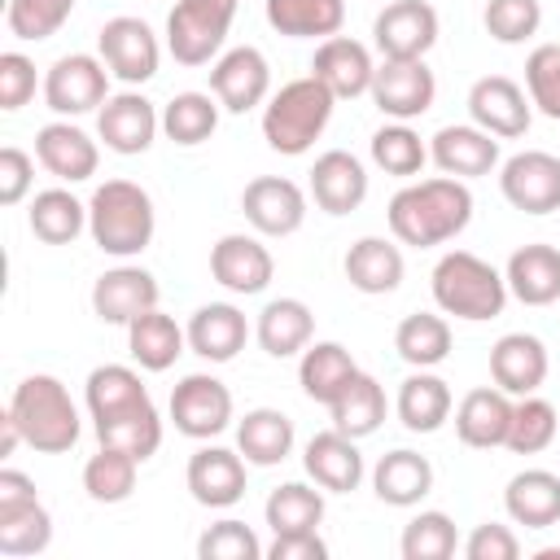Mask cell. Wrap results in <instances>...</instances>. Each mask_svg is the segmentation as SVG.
I'll return each instance as SVG.
<instances>
[{
    "instance_id": "cell-1",
    "label": "cell",
    "mask_w": 560,
    "mask_h": 560,
    "mask_svg": "<svg viewBox=\"0 0 560 560\" xmlns=\"http://www.w3.org/2000/svg\"><path fill=\"white\" fill-rule=\"evenodd\" d=\"M83 402H88V416H92V429H96L101 446H118V451L136 455L140 464L158 455L162 416H158V407H153L136 368H127V363L92 368L88 385H83Z\"/></svg>"
},
{
    "instance_id": "cell-2",
    "label": "cell",
    "mask_w": 560,
    "mask_h": 560,
    "mask_svg": "<svg viewBox=\"0 0 560 560\" xmlns=\"http://www.w3.org/2000/svg\"><path fill=\"white\" fill-rule=\"evenodd\" d=\"M385 219H389V232L398 245H411V249L446 245L472 223L468 179H455V175L411 179L389 197Z\"/></svg>"
},
{
    "instance_id": "cell-3",
    "label": "cell",
    "mask_w": 560,
    "mask_h": 560,
    "mask_svg": "<svg viewBox=\"0 0 560 560\" xmlns=\"http://www.w3.org/2000/svg\"><path fill=\"white\" fill-rule=\"evenodd\" d=\"M158 232L153 197L136 179H105L88 201V236L109 258H136Z\"/></svg>"
},
{
    "instance_id": "cell-4",
    "label": "cell",
    "mask_w": 560,
    "mask_h": 560,
    "mask_svg": "<svg viewBox=\"0 0 560 560\" xmlns=\"http://www.w3.org/2000/svg\"><path fill=\"white\" fill-rule=\"evenodd\" d=\"M4 411L18 420L26 446L39 451V455H66L83 433V420H79V407H74L70 389L48 372L22 376L13 385V398H9Z\"/></svg>"
},
{
    "instance_id": "cell-5",
    "label": "cell",
    "mask_w": 560,
    "mask_h": 560,
    "mask_svg": "<svg viewBox=\"0 0 560 560\" xmlns=\"http://www.w3.org/2000/svg\"><path fill=\"white\" fill-rule=\"evenodd\" d=\"M429 289H433V302H438L442 315H455V319H468V324H481V319L503 315V306L512 298L503 271L490 267L472 249H446L433 262Z\"/></svg>"
},
{
    "instance_id": "cell-6",
    "label": "cell",
    "mask_w": 560,
    "mask_h": 560,
    "mask_svg": "<svg viewBox=\"0 0 560 560\" xmlns=\"http://www.w3.org/2000/svg\"><path fill=\"white\" fill-rule=\"evenodd\" d=\"M332 105H337V96L315 74L280 83V92H271L267 105H262V140H267V149L284 153V158L311 153V144L324 136V127L332 118Z\"/></svg>"
},
{
    "instance_id": "cell-7",
    "label": "cell",
    "mask_w": 560,
    "mask_h": 560,
    "mask_svg": "<svg viewBox=\"0 0 560 560\" xmlns=\"http://www.w3.org/2000/svg\"><path fill=\"white\" fill-rule=\"evenodd\" d=\"M241 0H175L166 13V52L179 66H210L232 31Z\"/></svg>"
},
{
    "instance_id": "cell-8",
    "label": "cell",
    "mask_w": 560,
    "mask_h": 560,
    "mask_svg": "<svg viewBox=\"0 0 560 560\" xmlns=\"http://www.w3.org/2000/svg\"><path fill=\"white\" fill-rule=\"evenodd\" d=\"M109 66L101 61V52H66L48 66L44 74V105L57 118H79L92 114L109 101Z\"/></svg>"
},
{
    "instance_id": "cell-9",
    "label": "cell",
    "mask_w": 560,
    "mask_h": 560,
    "mask_svg": "<svg viewBox=\"0 0 560 560\" xmlns=\"http://www.w3.org/2000/svg\"><path fill=\"white\" fill-rule=\"evenodd\" d=\"M96 52L109 66V74L127 88L149 83L162 66V44H158L153 26L144 18H131V13H118L96 31Z\"/></svg>"
},
{
    "instance_id": "cell-10",
    "label": "cell",
    "mask_w": 560,
    "mask_h": 560,
    "mask_svg": "<svg viewBox=\"0 0 560 560\" xmlns=\"http://www.w3.org/2000/svg\"><path fill=\"white\" fill-rule=\"evenodd\" d=\"M166 411H171L175 433H184L192 442H210L232 424V389L210 372H188L171 389Z\"/></svg>"
},
{
    "instance_id": "cell-11",
    "label": "cell",
    "mask_w": 560,
    "mask_h": 560,
    "mask_svg": "<svg viewBox=\"0 0 560 560\" xmlns=\"http://www.w3.org/2000/svg\"><path fill=\"white\" fill-rule=\"evenodd\" d=\"M499 192L521 214H556L560 210V158L547 149H525L499 162Z\"/></svg>"
},
{
    "instance_id": "cell-12",
    "label": "cell",
    "mask_w": 560,
    "mask_h": 560,
    "mask_svg": "<svg viewBox=\"0 0 560 560\" xmlns=\"http://www.w3.org/2000/svg\"><path fill=\"white\" fill-rule=\"evenodd\" d=\"M210 92L228 114H249L271 96V66L262 48L236 44L210 61Z\"/></svg>"
},
{
    "instance_id": "cell-13",
    "label": "cell",
    "mask_w": 560,
    "mask_h": 560,
    "mask_svg": "<svg viewBox=\"0 0 560 560\" xmlns=\"http://www.w3.org/2000/svg\"><path fill=\"white\" fill-rule=\"evenodd\" d=\"M372 44L385 61H416L438 44V9L429 0H389L372 22Z\"/></svg>"
},
{
    "instance_id": "cell-14",
    "label": "cell",
    "mask_w": 560,
    "mask_h": 560,
    "mask_svg": "<svg viewBox=\"0 0 560 560\" xmlns=\"http://www.w3.org/2000/svg\"><path fill=\"white\" fill-rule=\"evenodd\" d=\"M368 96L376 101V109H381L385 118L411 122V118H420V114L433 109V101H438V79H433V70L424 66V57H416V61H385V57H381Z\"/></svg>"
},
{
    "instance_id": "cell-15",
    "label": "cell",
    "mask_w": 560,
    "mask_h": 560,
    "mask_svg": "<svg viewBox=\"0 0 560 560\" xmlns=\"http://www.w3.org/2000/svg\"><path fill=\"white\" fill-rule=\"evenodd\" d=\"M468 118L481 131L499 136V140H516L534 122V101H529V92L516 79H508V74H481L468 88Z\"/></svg>"
},
{
    "instance_id": "cell-16",
    "label": "cell",
    "mask_w": 560,
    "mask_h": 560,
    "mask_svg": "<svg viewBox=\"0 0 560 560\" xmlns=\"http://www.w3.org/2000/svg\"><path fill=\"white\" fill-rule=\"evenodd\" d=\"M158 131H162V114H158V105H153L144 92H136V88L114 92V96L96 109V136H101L105 149L118 153V158L144 153V149L158 140Z\"/></svg>"
},
{
    "instance_id": "cell-17",
    "label": "cell",
    "mask_w": 560,
    "mask_h": 560,
    "mask_svg": "<svg viewBox=\"0 0 560 560\" xmlns=\"http://www.w3.org/2000/svg\"><path fill=\"white\" fill-rule=\"evenodd\" d=\"M241 214L258 236H293L306 223V192L284 175H254L241 188Z\"/></svg>"
},
{
    "instance_id": "cell-18",
    "label": "cell",
    "mask_w": 560,
    "mask_h": 560,
    "mask_svg": "<svg viewBox=\"0 0 560 560\" xmlns=\"http://www.w3.org/2000/svg\"><path fill=\"white\" fill-rule=\"evenodd\" d=\"M210 276H214L228 293L254 298V293H262V289L271 284L276 258H271V249H267L258 236H249V232H228V236H219V241L210 245Z\"/></svg>"
},
{
    "instance_id": "cell-19",
    "label": "cell",
    "mask_w": 560,
    "mask_h": 560,
    "mask_svg": "<svg viewBox=\"0 0 560 560\" xmlns=\"http://www.w3.org/2000/svg\"><path fill=\"white\" fill-rule=\"evenodd\" d=\"M184 481L201 508H210V512L236 508L245 499V455L232 446H197L188 455Z\"/></svg>"
},
{
    "instance_id": "cell-20",
    "label": "cell",
    "mask_w": 560,
    "mask_h": 560,
    "mask_svg": "<svg viewBox=\"0 0 560 560\" xmlns=\"http://www.w3.org/2000/svg\"><path fill=\"white\" fill-rule=\"evenodd\" d=\"M158 293L162 289H158V276L153 271H144L136 262H118V267H109V271L96 276V284H92V311H96L101 324L127 328L136 315H144V311L158 306Z\"/></svg>"
},
{
    "instance_id": "cell-21",
    "label": "cell",
    "mask_w": 560,
    "mask_h": 560,
    "mask_svg": "<svg viewBox=\"0 0 560 560\" xmlns=\"http://www.w3.org/2000/svg\"><path fill=\"white\" fill-rule=\"evenodd\" d=\"M429 162L455 179H481L499 166V136L481 131L477 122H446L429 140Z\"/></svg>"
},
{
    "instance_id": "cell-22",
    "label": "cell",
    "mask_w": 560,
    "mask_h": 560,
    "mask_svg": "<svg viewBox=\"0 0 560 560\" xmlns=\"http://www.w3.org/2000/svg\"><path fill=\"white\" fill-rule=\"evenodd\" d=\"M35 162L61 184H83L96 175L101 149L83 127H74L70 118H57L35 131Z\"/></svg>"
},
{
    "instance_id": "cell-23",
    "label": "cell",
    "mask_w": 560,
    "mask_h": 560,
    "mask_svg": "<svg viewBox=\"0 0 560 560\" xmlns=\"http://www.w3.org/2000/svg\"><path fill=\"white\" fill-rule=\"evenodd\" d=\"M311 74L337 96V101H354L363 92H372V74H376V61H372V48L350 39V35H328L319 39L315 57H311Z\"/></svg>"
},
{
    "instance_id": "cell-24",
    "label": "cell",
    "mask_w": 560,
    "mask_h": 560,
    "mask_svg": "<svg viewBox=\"0 0 560 560\" xmlns=\"http://www.w3.org/2000/svg\"><path fill=\"white\" fill-rule=\"evenodd\" d=\"M547 372H551V359H547V346L534 332H503L490 346V381L512 398L538 394Z\"/></svg>"
},
{
    "instance_id": "cell-25",
    "label": "cell",
    "mask_w": 560,
    "mask_h": 560,
    "mask_svg": "<svg viewBox=\"0 0 560 560\" xmlns=\"http://www.w3.org/2000/svg\"><path fill=\"white\" fill-rule=\"evenodd\" d=\"M311 197L332 219L359 210L368 201V166L354 153H346V149L319 153L315 166H311Z\"/></svg>"
},
{
    "instance_id": "cell-26",
    "label": "cell",
    "mask_w": 560,
    "mask_h": 560,
    "mask_svg": "<svg viewBox=\"0 0 560 560\" xmlns=\"http://www.w3.org/2000/svg\"><path fill=\"white\" fill-rule=\"evenodd\" d=\"M302 468H306V477L319 486V490H328V494H350V490H359V481H363V455H359V446H354V438L350 433H341V429H324V433H315L306 446H302Z\"/></svg>"
},
{
    "instance_id": "cell-27",
    "label": "cell",
    "mask_w": 560,
    "mask_h": 560,
    "mask_svg": "<svg viewBox=\"0 0 560 560\" xmlns=\"http://www.w3.org/2000/svg\"><path fill=\"white\" fill-rule=\"evenodd\" d=\"M188 350L206 363H232L249 341V319L232 302H206L188 315Z\"/></svg>"
},
{
    "instance_id": "cell-28",
    "label": "cell",
    "mask_w": 560,
    "mask_h": 560,
    "mask_svg": "<svg viewBox=\"0 0 560 560\" xmlns=\"http://www.w3.org/2000/svg\"><path fill=\"white\" fill-rule=\"evenodd\" d=\"M508 429H512V394H503L499 385H477L459 398L455 438L464 446H472V451L508 446Z\"/></svg>"
},
{
    "instance_id": "cell-29",
    "label": "cell",
    "mask_w": 560,
    "mask_h": 560,
    "mask_svg": "<svg viewBox=\"0 0 560 560\" xmlns=\"http://www.w3.org/2000/svg\"><path fill=\"white\" fill-rule=\"evenodd\" d=\"M508 293L521 306H551L560 302V249L547 241H529L521 249H512L508 267H503Z\"/></svg>"
},
{
    "instance_id": "cell-30",
    "label": "cell",
    "mask_w": 560,
    "mask_h": 560,
    "mask_svg": "<svg viewBox=\"0 0 560 560\" xmlns=\"http://www.w3.org/2000/svg\"><path fill=\"white\" fill-rule=\"evenodd\" d=\"M341 271L350 280V289L368 293V298H381V293H394L402 284V249L398 241H385V236H359L346 258H341Z\"/></svg>"
},
{
    "instance_id": "cell-31",
    "label": "cell",
    "mask_w": 560,
    "mask_h": 560,
    "mask_svg": "<svg viewBox=\"0 0 560 560\" xmlns=\"http://www.w3.org/2000/svg\"><path fill=\"white\" fill-rule=\"evenodd\" d=\"M394 411H398V420H402L407 433H438V429L451 420L455 398H451V385H446L433 368H416V372L398 385Z\"/></svg>"
},
{
    "instance_id": "cell-32",
    "label": "cell",
    "mask_w": 560,
    "mask_h": 560,
    "mask_svg": "<svg viewBox=\"0 0 560 560\" xmlns=\"http://www.w3.org/2000/svg\"><path fill=\"white\" fill-rule=\"evenodd\" d=\"M254 337L258 346L271 354V359H293L311 346L315 337V311L302 302V298H271L262 311H258V324H254Z\"/></svg>"
},
{
    "instance_id": "cell-33",
    "label": "cell",
    "mask_w": 560,
    "mask_h": 560,
    "mask_svg": "<svg viewBox=\"0 0 560 560\" xmlns=\"http://www.w3.org/2000/svg\"><path fill=\"white\" fill-rule=\"evenodd\" d=\"M359 376V363L354 354L341 346V341H311L302 354H298V385L311 402L319 407H332V398Z\"/></svg>"
},
{
    "instance_id": "cell-34",
    "label": "cell",
    "mask_w": 560,
    "mask_h": 560,
    "mask_svg": "<svg viewBox=\"0 0 560 560\" xmlns=\"http://www.w3.org/2000/svg\"><path fill=\"white\" fill-rule=\"evenodd\" d=\"M503 508L525 529L560 525V477L551 468H521L503 490Z\"/></svg>"
},
{
    "instance_id": "cell-35",
    "label": "cell",
    "mask_w": 560,
    "mask_h": 560,
    "mask_svg": "<svg viewBox=\"0 0 560 560\" xmlns=\"http://www.w3.org/2000/svg\"><path fill=\"white\" fill-rule=\"evenodd\" d=\"M293 420L276 407H254L236 420V451L254 468H276L293 455Z\"/></svg>"
},
{
    "instance_id": "cell-36",
    "label": "cell",
    "mask_w": 560,
    "mask_h": 560,
    "mask_svg": "<svg viewBox=\"0 0 560 560\" xmlns=\"http://www.w3.org/2000/svg\"><path fill=\"white\" fill-rule=\"evenodd\" d=\"M429 490H433V464L420 451L398 446V451L381 455L372 468V494L389 508H416Z\"/></svg>"
},
{
    "instance_id": "cell-37",
    "label": "cell",
    "mask_w": 560,
    "mask_h": 560,
    "mask_svg": "<svg viewBox=\"0 0 560 560\" xmlns=\"http://www.w3.org/2000/svg\"><path fill=\"white\" fill-rule=\"evenodd\" d=\"M262 18L284 39H328L346 26V0H262Z\"/></svg>"
},
{
    "instance_id": "cell-38",
    "label": "cell",
    "mask_w": 560,
    "mask_h": 560,
    "mask_svg": "<svg viewBox=\"0 0 560 560\" xmlns=\"http://www.w3.org/2000/svg\"><path fill=\"white\" fill-rule=\"evenodd\" d=\"M188 350V332L166 315V311H144L127 324V354L144 368V372H166L175 368V359Z\"/></svg>"
},
{
    "instance_id": "cell-39",
    "label": "cell",
    "mask_w": 560,
    "mask_h": 560,
    "mask_svg": "<svg viewBox=\"0 0 560 560\" xmlns=\"http://www.w3.org/2000/svg\"><path fill=\"white\" fill-rule=\"evenodd\" d=\"M26 223L44 245H74L88 232V201H79L70 188H44L31 197Z\"/></svg>"
},
{
    "instance_id": "cell-40",
    "label": "cell",
    "mask_w": 560,
    "mask_h": 560,
    "mask_svg": "<svg viewBox=\"0 0 560 560\" xmlns=\"http://www.w3.org/2000/svg\"><path fill=\"white\" fill-rule=\"evenodd\" d=\"M394 350L411 368H438L451 354V324L442 311H411L394 328Z\"/></svg>"
},
{
    "instance_id": "cell-41",
    "label": "cell",
    "mask_w": 560,
    "mask_h": 560,
    "mask_svg": "<svg viewBox=\"0 0 560 560\" xmlns=\"http://www.w3.org/2000/svg\"><path fill=\"white\" fill-rule=\"evenodd\" d=\"M385 411H389L385 389H381V381L368 376V372H359V376L332 398V407H328L332 429L350 433L354 442H359V438H372V433L385 424Z\"/></svg>"
},
{
    "instance_id": "cell-42",
    "label": "cell",
    "mask_w": 560,
    "mask_h": 560,
    "mask_svg": "<svg viewBox=\"0 0 560 560\" xmlns=\"http://www.w3.org/2000/svg\"><path fill=\"white\" fill-rule=\"evenodd\" d=\"M48 547H52V516L39 499L0 503V556L26 560V556H44Z\"/></svg>"
},
{
    "instance_id": "cell-43",
    "label": "cell",
    "mask_w": 560,
    "mask_h": 560,
    "mask_svg": "<svg viewBox=\"0 0 560 560\" xmlns=\"http://www.w3.org/2000/svg\"><path fill=\"white\" fill-rule=\"evenodd\" d=\"M219 101L214 92H175L166 105H162V136L192 149V144H206L219 127Z\"/></svg>"
},
{
    "instance_id": "cell-44",
    "label": "cell",
    "mask_w": 560,
    "mask_h": 560,
    "mask_svg": "<svg viewBox=\"0 0 560 560\" xmlns=\"http://www.w3.org/2000/svg\"><path fill=\"white\" fill-rule=\"evenodd\" d=\"M368 153H372V166L394 179H416L429 162V144L420 140V131H411V122H394V118L372 131Z\"/></svg>"
},
{
    "instance_id": "cell-45",
    "label": "cell",
    "mask_w": 560,
    "mask_h": 560,
    "mask_svg": "<svg viewBox=\"0 0 560 560\" xmlns=\"http://www.w3.org/2000/svg\"><path fill=\"white\" fill-rule=\"evenodd\" d=\"M262 521L271 525V534H302V529H319L324 521V490L306 486V481H284L267 494L262 503Z\"/></svg>"
},
{
    "instance_id": "cell-46",
    "label": "cell",
    "mask_w": 560,
    "mask_h": 560,
    "mask_svg": "<svg viewBox=\"0 0 560 560\" xmlns=\"http://www.w3.org/2000/svg\"><path fill=\"white\" fill-rule=\"evenodd\" d=\"M136 472H140L136 455H127L118 446H101L83 464V490L92 503H127L136 490Z\"/></svg>"
},
{
    "instance_id": "cell-47",
    "label": "cell",
    "mask_w": 560,
    "mask_h": 560,
    "mask_svg": "<svg viewBox=\"0 0 560 560\" xmlns=\"http://www.w3.org/2000/svg\"><path fill=\"white\" fill-rule=\"evenodd\" d=\"M560 433V416L547 398L538 394H525L512 402V429H508V451L512 455H538L556 442Z\"/></svg>"
},
{
    "instance_id": "cell-48",
    "label": "cell",
    "mask_w": 560,
    "mask_h": 560,
    "mask_svg": "<svg viewBox=\"0 0 560 560\" xmlns=\"http://www.w3.org/2000/svg\"><path fill=\"white\" fill-rule=\"evenodd\" d=\"M459 547V534H455V521L438 508L429 512H416L407 525H402V538H398V551L402 560H451Z\"/></svg>"
},
{
    "instance_id": "cell-49",
    "label": "cell",
    "mask_w": 560,
    "mask_h": 560,
    "mask_svg": "<svg viewBox=\"0 0 560 560\" xmlns=\"http://www.w3.org/2000/svg\"><path fill=\"white\" fill-rule=\"evenodd\" d=\"M74 13V0H9L4 4V26L13 39L22 44H39V39H52L66 18Z\"/></svg>"
},
{
    "instance_id": "cell-50",
    "label": "cell",
    "mask_w": 560,
    "mask_h": 560,
    "mask_svg": "<svg viewBox=\"0 0 560 560\" xmlns=\"http://www.w3.org/2000/svg\"><path fill=\"white\" fill-rule=\"evenodd\" d=\"M486 35L499 44H525L542 26V4L538 0H486Z\"/></svg>"
},
{
    "instance_id": "cell-51",
    "label": "cell",
    "mask_w": 560,
    "mask_h": 560,
    "mask_svg": "<svg viewBox=\"0 0 560 560\" xmlns=\"http://www.w3.org/2000/svg\"><path fill=\"white\" fill-rule=\"evenodd\" d=\"M267 547L258 542V534L245 521H214L201 538H197V560H262Z\"/></svg>"
},
{
    "instance_id": "cell-52",
    "label": "cell",
    "mask_w": 560,
    "mask_h": 560,
    "mask_svg": "<svg viewBox=\"0 0 560 560\" xmlns=\"http://www.w3.org/2000/svg\"><path fill=\"white\" fill-rule=\"evenodd\" d=\"M525 92L538 114L560 122V44H538L525 57Z\"/></svg>"
},
{
    "instance_id": "cell-53",
    "label": "cell",
    "mask_w": 560,
    "mask_h": 560,
    "mask_svg": "<svg viewBox=\"0 0 560 560\" xmlns=\"http://www.w3.org/2000/svg\"><path fill=\"white\" fill-rule=\"evenodd\" d=\"M31 96H35V61L18 48L0 52V109L13 114L22 105H31Z\"/></svg>"
},
{
    "instance_id": "cell-54",
    "label": "cell",
    "mask_w": 560,
    "mask_h": 560,
    "mask_svg": "<svg viewBox=\"0 0 560 560\" xmlns=\"http://www.w3.org/2000/svg\"><path fill=\"white\" fill-rule=\"evenodd\" d=\"M464 556H468V560H516V556H521V542H516L512 525L481 521V525L464 538Z\"/></svg>"
},
{
    "instance_id": "cell-55",
    "label": "cell",
    "mask_w": 560,
    "mask_h": 560,
    "mask_svg": "<svg viewBox=\"0 0 560 560\" xmlns=\"http://www.w3.org/2000/svg\"><path fill=\"white\" fill-rule=\"evenodd\" d=\"M35 184V158L22 153L18 144L0 149V206H18Z\"/></svg>"
},
{
    "instance_id": "cell-56",
    "label": "cell",
    "mask_w": 560,
    "mask_h": 560,
    "mask_svg": "<svg viewBox=\"0 0 560 560\" xmlns=\"http://www.w3.org/2000/svg\"><path fill=\"white\" fill-rule=\"evenodd\" d=\"M328 542L319 538V529H302V534H276L267 547V560H324Z\"/></svg>"
},
{
    "instance_id": "cell-57",
    "label": "cell",
    "mask_w": 560,
    "mask_h": 560,
    "mask_svg": "<svg viewBox=\"0 0 560 560\" xmlns=\"http://www.w3.org/2000/svg\"><path fill=\"white\" fill-rule=\"evenodd\" d=\"M26 499H39L35 481L18 468H0V503H26Z\"/></svg>"
},
{
    "instance_id": "cell-58",
    "label": "cell",
    "mask_w": 560,
    "mask_h": 560,
    "mask_svg": "<svg viewBox=\"0 0 560 560\" xmlns=\"http://www.w3.org/2000/svg\"><path fill=\"white\" fill-rule=\"evenodd\" d=\"M22 442H26V438H22L18 420H13L9 411H4V416H0V459H9V455H13L18 446H22Z\"/></svg>"
}]
</instances>
